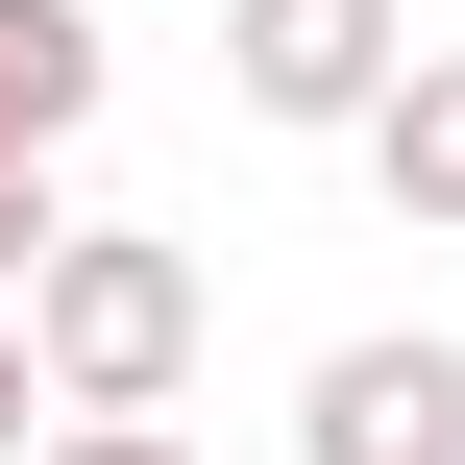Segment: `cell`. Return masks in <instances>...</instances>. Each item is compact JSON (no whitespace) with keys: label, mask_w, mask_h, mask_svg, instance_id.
I'll list each match as a JSON object with an SVG mask.
<instances>
[{"label":"cell","mask_w":465,"mask_h":465,"mask_svg":"<svg viewBox=\"0 0 465 465\" xmlns=\"http://www.w3.org/2000/svg\"><path fill=\"white\" fill-rule=\"evenodd\" d=\"M98 98H123V25L98 0H0V172H74Z\"/></svg>","instance_id":"277c9868"},{"label":"cell","mask_w":465,"mask_h":465,"mask_svg":"<svg viewBox=\"0 0 465 465\" xmlns=\"http://www.w3.org/2000/svg\"><path fill=\"white\" fill-rule=\"evenodd\" d=\"M392 74H417V0H221V98L245 123H343L368 147Z\"/></svg>","instance_id":"7a4b0ae2"},{"label":"cell","mask_w":465,"mask_h":465,"mask_svg":"<svg viewBox=\"0 0 465 465\" xmlns=\"http://www.w3.org/2000/svg\"><path fill=\"white\" fill-rule=\"evenodd\" d=\"M49 465H196L172 417H49Z\"/></svg>","instance_id":"52a82bcc"},{"label":"cell","mask_w":465,"mask_h":465,"mask_svg":"<svg viewBox=\"0 0 465 465\" xmlns=\"http://www.w3.org/2000/svg\"><path fill=\"white\" fill-rule=\"evenodd\" d=\"M0 465H49V368H25V319H0Z\"/></svg>","instance_id":"ba28073f"},{"label":"cell","mask_w":465,"mask_h":465,"mask_svg":"<svg viewBox=\"0 0 465 465\" xmlns=\"http://www.w3.org/2000/svg\"><path fill=\"white\" fill-rule=\"evenodd\" d=\"M294 465H465V343L441 319H368L294 368Z\"/></svg>","instance_id":"3957f363"},{"label":"cell","mask_w":465,"mask_h":465,"mask_svg":"<svg viewBox=\"0 0 465 465\" xmlns=\"http://www.w3.org/2000/svg\"><path fill=\"white\" fill-rule=\"evenodd\" d=\"M49 245H74V196H49V172H0V319H25V270H49Z\"/></svg>","instance_id":"8992f818"},{"label":"cell","mask_w":465,"mask_h":465,"mask_svg":"<svg viewBox=\"0 0 465 465\" xmlns=\"http://www.w3.org/2000/svg\"><path fill=\"white\" fill-rule=\"evenodd\" d=\"M368 196H392V221H441V245H465V49H417V74L368 98Z\"/></svg>","instance_id":"5b68a950"},{"label":"cell","mask_w":465,"mask_h":465,"mask_svg":"<svg viewBox=\"0 0 465 465\" xmlns=\"http://www.w3.org/2000/svg\"><path fill=\"white\" fill-rule=\"evenodd\" d=\"M196 343H221V270H196L172 221H74V245L25 270V368H49V417H172Z\"/></svg>","instance_id":"6da1fadb"}]
</instances>
